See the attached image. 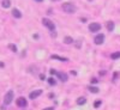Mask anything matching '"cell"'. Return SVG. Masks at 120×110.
Wrapping results in <instances>:
<instances>
[{
  "mask_svg": "<svg viewBox=\"0 0 120 110\" xmlns=\"http://www.w3.org/2000/svg\"><path fill=\"white\" fill-rule=\"evenodd\" d=\"M63 10L66 13H75L77 11V7L72 3H64L63 4Z\"/></svg>",
  "mask_w": 120,
  "mask_h": 110,
  "instance_id": "1",
  "label": "cell"
},
{
  "mask_svg": "<svg viewBox=\"0 0 120 110\" xmlns=\"http://www.w3.org/2000/svg\"><path fill=\"white\" fill-rule=\"evenodd\" d=\"M13 98H15V92L12 91V90H8L7 93H6L5 97H4V103H5L6 105L11 104L12 101H13Z\"/></svg>",
  "mask_w": 120,
  "mask_h": 110,
  "instance_id": "2",
  "label": "cell"
},
{
  "mask_svg": "<svg viewBox=\"0 0 120 110\" xmlns=\"http://www.w3.org/2000/svg\"><path fill=\"white\" fill-rule=\"evenodd\" d=\"M42 24H43L45 26H47L49 30H52V31H53V30L55 29V25H54V23H53L52 21H49L48 18H43V19H42Z\"/></svg>",
  "mask_w": 120,
  "mask_h": 110,
  "instance_id": "3",
  "label": "cell"
},
{
  "mask_svg": "<svg viewBox=\"0 0 120 110\" xmlns=\"http://www.w3.org/2000/svg\"><path fill=\"white\" fill-rule=\"evenodd\" d=\"M89 30L91 32H97L101 30V24H98V23H91L89 25Z\"/></svg>",
  "mask_w": 120,
  "mask_h": 110,
  "instance_id": "4",
  "label": "cell"
},
{
  "mask_svg": "<svg viewBox=\"0 0 120 110\" xmlns=\"http://www.w3.org/2000/svg\"><path fill=\"white\" fill-rule=\"evenodd\" d=\"M16 104H17L18 106H21V108H25V106L28 105V102H26V99H25L24 97H19L17 101H16Z\"/></svg>",
  "mask_w": 120,
  "mask_h": 110,
  "instance_id": "5",
  "label": "cell"
},
{
  "mask_svg": "<svg viewBox=\"0 0 120 110\" xmlns=\"http://www.w3.org/2000/svg\"><path fill=\"white\" fill-rule=\"evenodd\" d=\"M103 41H105V35H103V34H98V35L94 38V42H95V44H97V46L102 44Z\"/></svg>",
  "mask_w": 120,
  "mask_h": 110,
  "instance_id": "6",
  "label": "cell"
},
{
  "mask_svg": "<svg viewBox=\"0 0 120 110\" xmlns=\"http://www.w3.org/2000/svg\"><path fill=\"white\" fill-rule=\"evenodd\" d=\"M42 95V90H35V91H33V92H30V95H29V98L30 99H36L38 96H41Z\"/></svg>",
  "mask_w": 120,
  "mask_h": 110,
  "instance_id": "7",
  "label": "cell"
},
{
  "mask_svg": "<svg viewBox=\"0 0 120 110\" xmlns=\"http://www.w3.org/2000/svg\"><path fill=\"white\" fill-rule=\"evenodd\" d=\"M56 75H58V78L60 79L61 82H67V79H68V77H67V74L66 73H64V72H56Z\"/></svg>",
  "mask_w": 120,
  "mask_h": 110,
  "instance_id": "8",
  "label": "cell"
},
{
  "mask_svg": "<svg viewBox=\"0 0 120 110\" xmlns=\"http://www.w3.org/2000/svg\"><path fill=\"white\" fill-rule=\"evenodd\" d=\"M12 14H13L15 18H22V13H21V11H19V10H17V8H13Z\"/></svg>",
  "mask_w": 120,
  "mask_h": 110,
  "instance_id": "9",
  "label": "cell"
},
{
  "mask_svg": "<svg viewBox=\"0 0 120 110\" xmlns=\"http://www.w3.org/2000/svg\"><path fill=\"white\" fill-rule=\"evenodd\" d=\"M52 59L59 60V61H68L67 57H63V56H59V55H52Z\"/></svg>",
  "mask_w": 120,
  "mask_h": 110,
  "instance_id": "10",
  "label": "cell"
},
{
  "mask_svg": "<svg viewBox=\"0 0 120 110\" xmlns=\"http://www.w3.org/2000/svg\"><path fill=\"white\" fill-rule=\"evenodd\" d=\"M1 6L4 8H8L10 6H11V1H10V0H3V1H1Z\"/></svg>",
  "mask_w": 120,
  "mask_h": 110,
  "instance_id": "11",
  "label": "cell"
},
{
  "mask_svg": "<svg viewBox=\"0 0 120 110\" xmlns=\"http://www.w3.org/2000/svg\"><path fill=\"white\" fill-rule=\"evenodd\" d=\"M85 102H86V99H85L84 97H79V98L77 99V104H78V105H83V104H85Z\"/></svg>",
  "mask_w": 120,
  "mask_h": 110,
  "instance_id": "12",
  "label": "cell"
},
{
  "mask_svg": "<svg viewBox=\"0 0 120 110\" xmlns=\"http://www.w3.org/2000/svg\"><path fill=\"white\" fill-rule=\"evenodd\" d=\"M64 42H65L66 44H71V43H73V39H72V37L66 36V37H65V39H64Z\"/></svg>",
  "mask_w": 120,
  "mask_h": 110,
  "instance_id": "13",
  "label": "cell"
},
{
  "mask_svg": "<svg viewBox=\"0 0 120 110\" xmlns=\"http://www.w3.org/2000/svg\"><path fill=\"white\" fill-rule=\"evenodd\" d=\"M107 29L109 30V31H113L114 30V23L113 22H108L107 23Z\"/></svg>",
  "mask_w": 120,
  "mask_h": 110,
  "instance_id": "14",
  "label": "cell"
},
{
  "mask_svg": "<svg viewBox=\"0 0 120 110\" xmlns=\"http://www.w3.org/2000/svg\"><path fill=\"white\" fill-rule=\"evenodd\" d=\"M89 91L93 92V93H97L98 92V87H95V86H89Z\"/></svg>",
  "mask_w": 120,
  "mask_h": 110,
  "instance_id": "15",
  "label": "cell"
},
{
  "mask_svg": "<svg viewBox=\"0 0 120 110\" xmlns=\"http://www.w3.org/2000/svg\"><path fill=\"white\" fill-rule=\"evenodd\" d=\"M111 57H112L113 60H115V59H119V57H120V52H115V53H113V54L111 55Z\"/></svg>",
  "mask_w": 120,
  "mask_h": 110,
  "instance_id": "16",
  "label": "cell"
},
{
  "mask_svg": "<svg viewBox=\"0 0 120 110\" xmlns=\"http://www.w3.org/2000/svg\"><path fill=\"white\" fill-rule=\"evenodd\" d=\"M48 84H49V85H55V84H56L55 79H54V78H49V79H48Z\"/></svg>",
  "mask_w": 120,
  "mask_h": 110,
  "instance_id": "17",
  "label": "cell"
},
{
  "mask_svg": "<svg viewBox=\"0 0 120 110\" xmlns=\"http://www.w3.org/2000/svg\"><path fill=\"white\" fill-rule=\"evenodd\" d=\"M8 48L11 49L12 52H17V47H16L15 44H8Z\"/></svg>",
  "mask_w": 120,
  "mask_h": 110,
  "instance_id": "18",
  "label": "cell"
},
{
  "mask_svg": "<svg viewBox=\"0 0 120 110\" xmlns=\"http://www.w3.org/2000/svg\"><path fill=\"white\" fill-rule=\"evenodd\" d=\"M101 104H102V102H101V101H96V102L94 103V106H95V108H98Z\"/></svg>",
  "mask_w": 120,
  "mask_h": 110,
  "instance_id": "19",
  "label": "cell"
},
{
  "mask_svg": "<svg viewBox=\"0 0 120 110\" xmlns=\"http://www.w3.org/2000/svg\"><path fill=\"white\" fill-rule=\"evenodd\" d=\"M40 79H41V80H45V79H46V75H45V74H40Z\"/></svg>",
  "mask_w": 120,
  "mask_h": 110,
  "instance_id": "20",
  "label": "cell"
},
{
  "mask_svg": "<svg viewBox=\"0 0 120 110\" xmlns=\"http://www.w3.org/2000/svg\"><path fill=\"white\" fill-rule=\"evenodd\" d=\"M49 73H51V74H56V71H55V69H51V71H49Z\"/></svg>",
  "mask_w": 120,
  "mask_h": 110,
  "instance_id": "21",
  "label": "cell"
},
{
  "mask_svg": "<svg viewBox=\"0 0 120 110\" xmlns=\"http://www.w3.org/2000/svg\"><path fill=\"white\" fill-rule=\"evenodd\" d=\"M97 82H98V80H97V79H96V78H94V79H91V83H93V84H97Z\"/></svg>",
  "mask_w": 120,
  "mask_h": 110,
  "instance_id": "22",
  "label": "cell"
},
{
  "mask_svg": "<svg viewBox=\"0 0 120 110\" xmlns=\"http://www.w3.org/2000/svg\"><path fill=\"white\" fill-rule=\"evenodd\" d=\"M43 110H54V108L53 106H48V108H45Z\"/></svg>",
  "mask_w": 120,
  "mask_h": 110,
  "instance_id": "23",
  "label": "cell"
},
{
  "mask_svg": "<svg viewBox=\"0 0 120 110\" xmlns=\"http://www.w3.org/2000/svg\"><path fill=\"white\" fill-rule=\"evenodd\" d=\"M48 97H49V98H53V97H54V95H53V93H49V95H48Z\"/></svg>",
  "mask_w": 120,
  "mask_h": 110,
  "instance_id": "24",
  "label": "cell"
},
{
  "mask_svg": "<svg viewBox=\"0 0 120 110\" xmlns=\"http://www.w3.org/2000/svg\"><path fill=\"white\" fill-rule=\"evenodd\" d=\"M36 1H38V3H41V1H43V0H36Z\"/></svg>",
  "mask_w": 120,
  "mask_h": 110,
  "instance_id": "25",
  "label": "cell"
},
{
  "mask_svg": "<svg viewBox=\"0 0 120 110\" xmlns=\"http://www.w3.org/2000/svg\"><path fill=\"white\" fill-rule=\"evenodd\" d=\"M53 1H59V0H53Z\"/></svg>",
  "mask_w": 120,
  "mask_h": 110,
  "instance_id": "26",
  "label": "cell"
}]
</instances>
